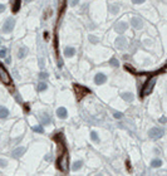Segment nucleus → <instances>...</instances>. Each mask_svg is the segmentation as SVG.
I'll use <instances>...</instances> for the list:
<instances>
[{"label": "nucleus", "mask_w": 167, "mask_h": 176, "mask_svg": "<svg viewBox=\"0 0 167 176\" xmlns=\"http://www.w3.org/2000/svg\"><path fill=\"white\" fill-rule=\"evenodd\" d=\"M151 166L152 167H160V166H162V161L160 160V158H155V160H152V162H151Z\"/></svg>", "instance_id": "nucleus-19"}, {"label": "nucleus", "mask_w": 167, "mask_h": 176, "mask_svg": "<svg viewBox=\"0 0 167 176\" xmlns=\"http://www.w3.org/2000/svg\"><path fill=\"white\" fill-rule=\"evenodd\" d=\"M160 122H161V123H166V117H165V116L161 117V120H160Z\"/></svg>", "instance_id": "nucleus-35"}, {"label": "nucleus", "mask_w": 167, "mask_h": 176, "mask_svg": "<svg viewBox=\"0 0 167 176\" xmlns=\"http://www.w3.org/2000/svg\"><path fill=\"white\" fill-rule=\"evenodd\" d=\"M156 82H157V77H156V75H153V77H151L147 82H146V84L143 86V88H142L141 97H146V96L149 94V93L153 91V87H155Z\"/></svg>", "instance_id": "nucleus-1"}, {"label": "nucleus", "mask_w": 167, "mask_h": 176, "mask_svg": "<svg viewBox=\"0 0 167 176\" xmlns=\"http://www.w3.org/2000/svg\"><path fill=\"white\" fill-rule=\"evenodd\" d=\"M6 54H8V49H5V48H3V49H0V58H4V57H6Z\"/></svg>", "instance_id": "nucleus-26"}, {"label": "nucleus", "mask_w": 167, "mask_h": 176, "mask_svg": "<svg viewBox=\"0 0 167 176\" xmlns=\"http://www.w3.org/2000/svg\"><path fill=\"white\" fill-rule=\"evenodd\" d=\"M109 64L113 65V67H118V65H119V63H118V60L116 59V58H112V59L109 60Z\"/></svg>", "instance_id": "nucleus-25"}, {"label": "nucleus", "mask_w": 167, "mask_h": 176, "mask_svg": "<svg viewBox=\"0 0 167 176\" xmlns=\"http://www.w3.org/2000/svg\"><path fill=\"white\" fill-rule=\"evenodd\" d=\"M39 78L40 79H47L48 78V73H45V72H40V73H39Z\"/></svg>", "instance_id": "nucleus-28"}, {"label": "nucleus", "mask_w": 167, "mask_h": 176, "mask_svg": "<svg viewBox=\"0 0 167 176\" xmlns=\"http://www.w3.org/2000/svg\"><path fill=\"white\" fill-rule=\"evenodd\" d=\"M114 118H117V120H121V118H122V117H123V113H121V112H116V113H114Z\"/></svg>", "instance_id": "nucleus-29"}, {"label": "nucleus", "mask_w": 167, "mask_h": 176, "mask_svg": "<svg viewBox=\"0 0 167 176\" xmlns=\"http://www.w3.org/2000/svg\"><path fill=\"white\" fill-rule=\"evenodd\" d=\"M33 131H34V132H37V133H43L44 132V130H43V127H41V126H34Z\"/></svg>", "instance_id": "nucleus-24"}, {"label": "nucleus", "mask_w": 167, "mask_h": 176, "mask_svg": "<svg viewBox=\"0 0 167 176\" xmlns=\"http://www.w3.org/2000/svg\"><path fill=\"white\" fill-rule=\"evenodd\" d=\"M28 54V49L25 47H22L19 49V52H18V58H24Z\"/></svg>", "instance_id": "nucleus-16"}, {"label": "nucleus", "mask_w": 167, "mask_h": 176, "mask_svg": "<svg viewBox=\"0 0 167 176\" xmlns=\"http://www.w3.org/2000/svg\"><path fill=\"white\" fill-rule=\"evenodd\" d=\"M47 89V83H44V82H39L37 86V91L38 92H43Z\"/></svg>", "instance_id": "nucleus-17"}, {"label": "nucleus", "mask_w": 167, "mask_h": 176, "mask_svg": "<svg viewBox=\"0 0 167 176\" xmlns=\"http://www.w3.org/2000/svg\"><path fill=\"white\" fill-rule=\"evenodd\" d=\"M90 139L94 141V142H99V137H98V135H97L94 131H92V133H90Z\"/></svg>", "instance_id": "nucleus-23"}, {"label": "nucleus", "mask_w": 167, "mask_h": 176, "mask_svg": "<svg viewBox=\"0 0 167 176\" xmlns=\"http://www.w3.org/2000/svg\"><path fill=\"white\" fill-rule=\"evenodd\" d=\"M74 92H75V96H77V101H81L84 96L90 93L88 88L82 87V86H79V84H74Z\"/></svg>", "instance_id": "nucleus-4"}, {"label": "nucleus", "mask_w": 167, "mask_h": 176, "mask_svg": "<svg viewBox=\"0 0 167 176\" xmlns=\"http://www.w3.org/2000/svg\"><path fill=\"white\" fill-rule=\"evenodd\" d=\"M121 97H122L124 101H127V102H132V101H133V94H132V93H130V92L122 93V94H121Z\"/></svg>", "instance_id": "nucleus-14"}, {"label": "nucleus", "mask_w": 167, "mask_h": 176, "mask_svg": "<svg viewBox=\"0 0 167 176\" xmlns=\"http://www.w3.org/2000/svg\"><path fill=\"white\" fill-rule=\"evenodd\" d=\"M9 116V109L6 107L0 106V118H6Z\"/></svg>", "instance_id": "nucleus-15"}, {"label": "nucleus", "mask_w": 167, "mask_h": 176, "mask_svg": "<svg viewBox=\"0 0 167 176\" xmlns=\"http://www.w3.org/2000/svg\"><path fill=\"white\" fill-rule=\"evenodd\" d=\"M25 151H26L25 147H18V148H15V150L13 151V157H15V158L22 157L23 155L25 154Z\"/></svg>", "instance_id": "nucleus-11"}, {"label": "nucleus", "mask_w": 167, "mask_h": 176, "mask_svg": "<svg viewBox=\"0 0 167 176\" xmlns=\"http://www.w3.org/2000/svg\"><path fill=\"white\" fill-rule=\"evenodd\" d=\"M132 3L133 4H142V3H145V0H132Z\"/></svg>", "instance_id": "nucleus-31"}, {"label": "nucleus", "mask_w": 167, "mask_h": 176, "mask_svg": "<svg viewBox=\"0 0 167 176\" xmlns=\"http://www.w3.org/2000/svg\"><path fill=\"white\" fill-rule=\"evenodd\" d=\"M165 135V130L162 128H157V127H153L148 131V136L151 137L152 140H157V139H161V137Z\"/></svg>", "instance_id": "nucleus-5"}, {"label": "nucleus", "mask_w": 167, "mask_h": 176, "mask_svg": "<svg viewBox=\"0 0 167 176\" xmlns=\"http://www.w3.org/2000/svg\"><path fill=\"white\" fill-rule=\"evenodd\" d=\"M83 166V161H75L74 164H73V170L74 171H77V170H79Z\"/></svg>", "instance_id": "nucleus-21"}, {"label": "nucleus", "mask_w": 167, "mask_h": 176, "mask_svg": "<svg viewBox=\"0 0 167 176\" xmlns=\"http://www.w3.org/2000/svg\"><path fill=\"white\" fill-rule=\"evenodd\" d=\"M106 81H107L106 74H103V73H97L96 74V77H94V83L96 84H103Z\"/></svg>", "instance_id": "nucleus-10"}, {"label": "nucleus", "mask_w": 167, "mask_h": 176, "mask_svg": "<svg viewBox=\"0 0 167 176\" xmlns=\"http://www.w3.org/2000/svg\"><path fill=\"white\" fill-rule=\"evenodd\" d=\"M0 44H1V38H0Z\"/></svg>", "instance_id": "nucleus-36"}, {"label": "nucleus", "mask_w": 167, "mask_h": 176, "mask_svg": "<svg viewBox=\"0 0 167 176\" xmlns=\"http://www.w3.org/2000/svg\"><path fill=\"white\" fill-rule=\"evenodd\" d=\"M4 10H5V6L3 5V4H0V14H1V13L4 12Z\"/></svg>", "instance_id": "nucleus-34"}, {"label": "nucleus", "mask_w": 167, "mask_h": 176, "mask_svg": "<svg viewBox=\"0 0 167 176\" xmlns=\"http://www.w3.org/2000/svg\"><path fill=\"white\" fill-rule=\"evenodd\" d=\"M109 10H111V13H112V14H117V13L119 12V6L116 5V4H113V5L109 6Z\"/></svg>", "instance_id": "nucleus-22"}, {"label": "nucleus", "mask_w": 167, "mask_h": 176, "mask_svg": "<svg viewBox=\"0 0 167 176\" xmlns=\"http://www.w3.org/2000/svg\"><path fill=\"white\" fill-rule=\"evenodd\" d=\"M52 160V155L49 154V155H47V156H45V161H50Z\"/></svg>", "instance_id": "nucleus-33"}, {"label": "nucleus", "mask_w": 167, "mask_h": 176, "mask_svg": "<svg viewBox=\"0 0 167 176\" xmlns=\"http://www.w3.org/2000/svg\"><path fill=\"white\" fill-rule=\"evenodd\" d=\"M78 3H79V0H72V1H71V5H72V6H75V5L78 4Z\"/></svg>", "instance_id": "nucleus-32"}, {"label": "nucleus", "mask_w": 167, "mask_h": 176, "mask_svg": "<svg viewBox=\"0 0 167 176\" xmlns=\"http://www.w3.org/2000/svg\"><path fill=\"white\" fill-rule=\"evenodd\" d=\"M41 122H43L44 125H49V123H50V118H49V116L45 115V113H43V115H41Z\"/></svg>", "instance_id": "nucleus-20"}, {"label": "nucleus", "mask_w": 167, "mask_h": 176, "mask_svg": "<svg viewBox=\"0 0 167 176\" xmlns=\"http://www.w3.org/2000/svg\"><path fill=\"white\" fill-rule=\"evenodd\" d=\"M20 8V0H14L13 4V13H18Z\"/></svg>", "instance_id": "nucleus-18"}, {"label": "nucleus", "mask_w": 167, "mask_h": 176, "mask_svg": "<svg viewBox=\"0 0 167 176\" xmlns=\"http://www.w3.org/2000/svg\"><path fill=\"white\" fill-rule=\"evenodd\" d=\"M127 28H128L127 23H124V22H118V23L116 24V27H114V30H116L117 33H119V34H123V33L127 30Z\"/></svg>", "instance_id": "nucleus-8"}, {"label": "nucleus", "mask_w": 167, "mask_h": 176, "mask_svg": "<svg viewBox=\"0 0 167 176\" xmlns=\"http://www.w3.org/2000/svg\"><path fill=\"white\" fill-rule=\"evenodd\" d=\"M25 1H32V0H25Z\"/></svg>", "instance_id": "nucleus-37"}, {"label": "nucleus", "mask_w": 167, "mask_h": 176, "mask_svg": "<svg viewBox=\"0 0 167 176\" xmlns=\"http://www.w3.org/2000/svg\"><path fill=\"white\" fill-rule=\"evenodd\" d=\"M57 167L62 172H68V154L65 151L63 154H60V156H59L57 161Z\"/></svg>", "instance_id": "nucleus-2"}, {"label": "nucleus", "mask_w": 167, "mask_h": 176, "mask_svg": "<svg viewBox=\"0 0 167 176\" xmlns=\"http://www.w3.org/2000/svg\"><path fill=\"white\" fill-rule=\"evenodd\" d=\"M131 23H132V27H133L134 29H141L142 27H143V22H142V19L138 18V16H133V18L131 19Z\"/></svg>", "instance_id": "nucleus-9"}, {"label": "nucleus", "mask_w": 167, "mask_h": 176, "mask_svg": "<svg viewBox=\"0 0 167 176\" xmlns=\"http://www.w3.org/2000/svg\"><path fill=\"white\" fill-rule=\"evenodd\" d=\"M6 165H8V161L4 160V158H0V166H1V167H5Z\"/></svg>", "instance_id": "nucleus-30"}, {"label": "nucleus", "mask_w": 167, "mask_h": 176, "mask_svg": "<svg viewBox=\"0 0 167 176\" xmlns=\"http://www.w3.org/2000/svg\"><path fill=\"white\" fill-rule=\"evenodd\" d=\"M74 54H75V49H74V48L68 47V48H65V49H64V56H65V57L71 58V57L74 56Z\"/></svg>", "instance_id": "nucleus-13"}, {"label": "nucleus", "mask_w": 167, "mask_h": 176, "mask_svg": "<svg viewBox=\"0 0 167 176\" xmlns=\"http://www.w3.org/2000/svg\"><path fill=\"white\" fill-rule=\"evenodd\" d=\"M0 82L4 84H10L12 83V77H10L9 72L5 69V67L0 63Z\"/></svg>", "instance_id": "nucleus-3"}, {"label": "nucleus", "mask_w": 167, "mask_h": 176, "mask_svg": "<svg viewBox=\"0 0 167 176\" xmlns=\"http://www.w3.org/2000/svg\"><path fill=\"white\" fill-rule=\"evenodd\" d=\"M57 116L59 117V118H62V120L67 118V117H68L67 108H64V107H59V108L57 109Z\"/></svg>", "instance_id": "nucleus-12"}, {"label": "nucleus", "mask_w": 167, "mask_h": 176, "mask_svg": "<svg viewBox=\"0 0 167 176\" xmlns=\"http://www.w3.org/2000/svg\"><path fill=\"white\" fill-rule=\"evenodd\" d=\"M14 25H15V20H14L13 18L6 19L4 25H3V32L4 33H10L14 29Z\"/></svg>", "instance_id": "nucleus-6"}, {"label": "nucleus", "mask_w": 167, "mask_h": 176, "mask_svg": "<svg viewBox=\"0 0 167 176\" xmlns=\"http://www.w3.org/2000/svg\"><path fill=\"white\" fill-rule=\"evenodd\" d=\"M89 40H90V42H92V43H98L99 42V40H98V38H96L94 35H89Z\"/></svg>", "instance_id": "nucleus-27"}, {"label": "nucleus", "mask_w": 167, "mask_h": 176, "mask_svg": "<svg viewBox=\"0 0 167 176\" xmlns=\"http://www.w3.org/2000/svg\"><path fill=\"white\" fill-rule=\"evenodd\" d=\"M127 39L126 38H123V37H119V38H117L116 39V42H114V46H116L117 49H119V50H123V49H126L127 48Z\"/></svg>", "instance_id": "nucleus-7"}]
</instances>
